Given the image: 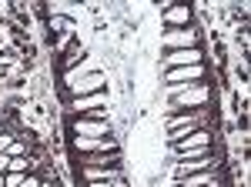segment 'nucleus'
<instances>
[{"label": "nucleus", "instance_id": "obj_16", "mask_svg": "<svg viewBox=\"0 0 251 187\" xmlns=\"http://www.w3.org/2000/svg\"><path fill=\"white\" fill-rule=\"evenodd\" d=\"M211 181H214V167H208V170H198V174H188L181 187H204V184H211Z\"/></svg>", "mask_w": 251, "mask_h": 187}, {"label": "nucleus", "instance_id": "obj_3", "mask_svg": "<svg viewBox=\"0 0 251 187\" xmlns=\"http://www.w3.org/2000/svg\"><path fill=\"white\" fill-rule=\"evenodd\" d=\"M161 47L164 50H184V47H198V30L194 27H171L161 34Z\"/></svg>", "mask_w": 251, "mask_h": 187}, {"label": "nucleus", "instance_id": "obj_8", "mask_svg": "<svg viewBox=\"0 0 251 187\" xmlns=\"http://www.w3.org/2000/svg\"><path fill=\"white\" fill-rule=\"evenodd\" d=\"M161 23L171 27H188L191 23V7L188 3H161Z\"/></svg>", "mask_w": 251, "mask_h": 187}, {"label": "nucleus", "instance_id": "obj_1", "mask_svg": "<svg viewBox=\"0 0 251 187\" xmlns=\"http://www.w3.org/2000/svg\"><path fill=\"white\" fill-rule=\"evenodd\" d=\"M177 157H208L211 154V131L208 127H198L188 137H181L177 144H171Z\"/></svg>", "mask_w": 251, "mask_h": 187}, {"label": "nucleus", "instance_id": "obj_9", "mask_svg": "<svg viewBox=\"0 0 251 187\" xmlns=\"http://www.w3.org/2000/svg\"><path fill=\"white\" fill-rule=\"evenodd\" d=\"M71 127L77 137H111V124L107 120H91V117H74Z\"/></svg>", "mask_w": 251, "mask_h": 187}, {"label": "nucleus", "instance_id": "obj_11", "mask_svg": "<svg viewBox=\"0 0 251 187\" xmlns=\"http://www.w3.org/2000/svg\"><path fill=\"white\" fill-rule=\"evenodd\" d=\"M80 177H84V184H91V181H117V184H124L121 167H80Z\"/></svg>", "mask_w": 251, "mask_h": 187}, {"label": "nucleus", "instance_id": "obj_5", "mask_svg": "<svg viewBox=\"0 0 251 187\" xmlns=\"http://www.w3.org/2000/svg\"><path fill=\"white\" fill-rule=\"evenodd\" d=\"M161 64L171 70V67H194V64H204V50L201 47H184V50H168L161 57Z\"/></svg>", "mask_w": 251, "mask_h": 187}, {"label": "nucleus", "instance_id": "obj_7", "mask_svg": "<svg viewBox=\"0 0 251 187\" xmlns=\"http://www.w3.org/2000/svg\"><path fill=\"white\" fill-rule=\"evenodd\" d=\"M104 84H107V77L100 74H87V77H80V80H74V84H67V100L71 97H87V94H100L104 91Z\"/></svg>", "mask_w": 251, "mask_h": 187}, {"label": "nucleus", "instance_id": "obj_6", "mask_svg": "<svg viewBox=\"0 0 251 187\" xmlns=\"http://www.w3.org/2000/svg\"><path fill=\"white\" fill-rule=\"evenodd\" d=\"M74 150L77 154H114L121 150L114 137H74Z\"/></svg>", "mask_w": 251, "mask_h": 187}, {"label": "nucleus", "instance_id": "obj_22", "mask_svg": "<svg viewBox=\"0 0 251 187\" xmlns=\"http://www.w3.org/2000/svg\"><path fill=\"white\" fill-rule=\"evenodd\" d=\"M3 134H7V131H3V124H0V137H3Z\"/></svg>", "mask_w": 251, "mask_h": 187}, {"label": "nucleus", "instance_id": "obj_18", "mask_svg": "<svg viewBox=\"0 0 251 187\" xmlns=\"http://www.w3.org/2000/svg\"><path fill=\"white\" fill-rule=\"evenodd\" d=\"M10 161H14V157H10L7 150H0V174H7V170H10Z\"/></svg>", "mask_w": 251, "mask_h": 187}, {"label": "nucleus", "instance_id": "obj_15", "mask_svg": "<svg viewBox=\"0 0 251 187\" xmlns=\"http://www.w3.org/2000/svg\"><path fill=\"white\" fill-rule=\"evenodd\" d=\"M84 57H87V54H84V47H80V44H71V47L60 54V70H74Z\"/></svg>", "mask_w": 251, "mask_h": 187}, {"label": "nucleus", "instance_id": "obj_20", "mask_svg": "<svg viewBox=\"0 0 251 187\" xmlns=\"http://www.w3.org/2000/svg\"><path fill=\"white\" fill-rule=\"evenodd\" d=\"M10 144H14V134H3V137H0V150H7Z\"/></svg>", "mask_w": 251, "mask_h": 187}, {"label": "nucleus", "instance_id": "obj_4", "mask_svg": "<svg viewBox=\"0 0 251 187\" xmlns=\"http://www.w3.org/2000/svg\"><path fill=\"white\" fill-rule=\"evenodd\" d=\"M204 74H208L204 64H194V67H171V70L164 74V80L174 84V87H191V84H201Z\"/></svg>", "mask_w": 251, "mask_h": 187}, {"label": "nucleus", "instance_id": "obj_2", "mask_svg": "<svg viewBox=\"0 0 251 187\" xmlns=\"http://www.w3.org/2000/svg\"><path fill=\"white\" fill-rule=\"evenodd\" d=\"M208 100H211V87H208V84H191V87H184V91H177L171 97V107L198 111V107H204Z\"/></svg>", "mask_w": 251, "mask_h": 187}, {"label": "nucleus", "instance_id": "obj_19", "mask_svg": "<svg viewBox=\"0 0 251 187\" xmlns=\"http://www.w3.org/2000/svg\"><path fill=\"white\" fill-rule=\"evenodd\" d=\"M84 187H124V184H117V181H91V184H84Z\"/></svg>", "mask_w": 251, "mask_h": 187}, {"label": "nucleus", "instance_id": "obj_13", "mask_svg": "<svg viewBox=\"0 0 251 187\" xmlns=\"http://www.w3.org/2000/svg\"><path fill=\"white\" fill-rule=\"evenodd\" d=\"M84 167H121V150L114 154H80Z\"/></svg>", "mask_w": 251, "mask_h": 187}, {"label": "nucleus", "instance_id": "obj_17", "mask_svg": "<svg viewBox=\"0 0 251 187\" xmlns=\"http://www.w3.org/2000/svg\"><path fill=\"white\" fill-rule=\"evenodd\" d=\"M40 181H44V177H40L37 170H34V174H27V177L20 181V187H40Z\"/></svg>", "mask_w": 251, "mask_h": 187}, {"label": "nucleus", "instance_id": "obj_10", "mask_svg": "<svg viewBox=\"0 0 251 187\" xmlns=\"http://www.w3.org/2000/svg\"><path fill=\"white\" fill-rule=\"evenodd\" d=\"M104 104H107V94L100 91V94H87V97H71V100H67V111H100V107H104Z\"/></svg>", "mask_w": 251, "mask_h": 187}, {"label": "nucleus", "instance_id": "obj_14", "mask_svg": "<svg viewBox=\"0 0 251 187\" xmlns=\"http://www.w3.org/2000/svg\"><path fill=\"white\" fill-rule=\"evenodd\" d=\"M87 74H97L94 57H84L74 70H64V87H67V84H74V80H80V77H87Z\"/></svg>", "mask_w": 251, "mask_h": 187}, {"label": "nucleus", "instance_id": "obj_12", "mask_svg": "<svg viewBox=\"0 0 251 187\" xmlns=\"http://www.w3.org/2000/svg\"><path fill=\"white\" fill-rule=\"evenodd\" d=\"M214 167V157L208 154V157H181V164L174 167V174L177 177H188V174H198V170H208Z\"/></svg>", "mask_w": 251, "mask_h": 187}, {"label": "nucleus", "instance_id": "obj_23", "mask_svg": "<svg viewBox=\"0 0 251 187\" xmlns=\"http://www.w3.org/2000/svg\"><path fill=\"white\" fill-rule=\"evenodd\" d=\"M0 187H3V174H0Z\"/></svg>", "mask_w": 251, "mask_h": 187}, {"label": "nucleus", "instance_id": "obj_21", "mask_svg": "<svg viewBox=\"0 0 251 187\" xmlns=\"http://www.w3.org/2000/svg\"><path fill=\"white\" fill-rule=\"evenodd\" d=\"M40 187H57V184L54 181H40Z\"/></svg>", "mask_w": 251, "mask_h": 187}]
</instances>
